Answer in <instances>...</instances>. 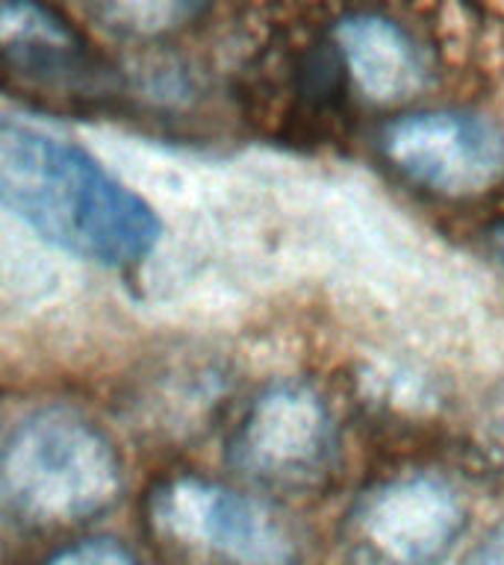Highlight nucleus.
Segmentation results:
<instances>
[{
    "instance_id": "9",
    "label": "nucleus",
    "mask_w": 504,
    "mask_h": 565,
    "mask_svg": "<svg viewBox=\"0 0 504 565\" xmlns=\"http://www.w3.org/2000/svg\"><path fill=\"white\" fill-rule=\"evenodd\" d=\"M198 3H175V0H133V3H104L92 9L97 21H104L106 30H115L133 39H150L183 30L201 15Z\"/></svg>"
},
{
    "instance_id": "6",
    "label": "nucleus",
    "mask_w": 504,
    "mask_h": 565,
    "mask_svg": "<svg viewBox=\"0 0 504 565\" xmlns=\"http://www.w3.org/2000/svg\"><path fill=\"white\" fill-rule=\"evenodd\" d=\"M384 150L413 183L442 194H477L504 174V132L472 113L405 115L384 132Z\"/></svg>"
},
{
    "instance_id": "3",
    "label": "nucleus",
    "mask_w": 504,
    "mask_h": 565,
    "mask_svg": "<svg viewBox=\"0 0 504 565\" xmlns=\"http://www.w3.org/2000/svg\"><path fill=\"white\" fill-rule=\"evenodd\" d=\"M150 527L171 545L228 565H295V545L272 510L203 477H171L150 492Z\"/></svg>"
},
{
    "instance_id": "8",
    "label": "nucleus",
    "mask_w": 504,
    "mask_h": 565,
    "mask_svg": "<svg viewBox=\"0 0 504 565\" xmlns=\"http://www.w3.org/2000/svg\"><path fill=\"white\" fill-rule=\"evenodd\" d=\"M334 39L345 71L371 100H401L422 86V53L396 21L384 15H348L336 24Z\"/></svg>"
},
{
    "instance_id": "2",
    "label": "nucleus",
    "mask_w": 504,
    "mask_h": 565,
    "mask_svg": "<svg viewBox=\"0 0 504 565\" xmlns=\"http://www.w3.org/2000/svg\"><path fill=\"white\" fill-rule=\"evenodd\" d=\"M122 492V459L97 424L51 406L18 424L0 448V494L35 524H74Z\"/></svg>"
},
{
    "instance_id": "1",
    "label": "nucleus",
    "mask_w": 504,
    "mask_h": 565,
    "mask_svg": "<svg viewBox=\"0 0 504 565\" xmlns=\"http://www.w3.org/2000/svg\"><path fill=\"white\" fill-rule=\"evenodd\" d=\"M0 206L44 242L104 268H133L159 242L139 194L74 141L0 115Z\"/></svg>"
},
{
    "instance_id": "5",
    "label": "nucleus",
    "mask_w": 504,
    "mask_h": 565,
    "mask_svg": "<svg viewBox=\"0 0 504 565\" xmlns=\"http://www.w3.org/2000/svg\"><path fill=\"white\" fill-rule=\"evenodd\" d=\"M334 418L322 397L301 383L265 388L242 415L230 459L260 483H307L334 454Z\"/></svg>"
},
{
    "instance_id": "7",
    "label": "nucleus",
    "mask_w": 504,
    "mask_h": 565,
    "mask_svg": "<svg viewBox=\"0 0 504 565\" xmlns=\"http://www.w3.org/2000/svg\"><path fill=\"white\" fill-rule=\"evenodd\" d=\"M463 533V503L445 480L407 475L378 486L354 512V542L378 565H437Z\"/></svg>"
},
{
    "instance_id": "4",
    "label": "nucleus",
    "mask_w": 504,
    "mask_h": 565,
    "mask_svg": "<svg viewBox=\"0 0 504 565\" xmlns=\"http://www.w3.org/2000/svg\"><path fill=\"white\" fill-rule=\"evenodd\" d=\"M0 77L44 104L104 106L118 71L69 18L39 3H0Z\"/></svg>"
},
{
    "instance_id": "11",
    "label": "nucleus",
    "mask_w": 504,
    "mask_h": 565,
    "mask_svg": "<svg viewBox=\"0 0 504 565\" xmlns=\"http://www.w3.org/2000/svg\"><path fill=\"white\" fill-rule=\"evenodd\" d=\"M463 565H504V524L495 527L481 545L469 554Z\"/></svg>"
},
{
    "instance_id": "12",
    "label": "nucleus",
    "mask_w": 504,
    "mask_h": 565,
    "mask_svg": "<svg viewBox=\"0 0 504 565\" xmlns=\"http://www.w3.org/2000/svg\"><path fill=\"white\" fill-rule=\"evenodd\" d=\"M495 245H498V254L504 256V230H502V233H498V236H495Z\"/></svg>"
},
{
    "instance_id": "10",
    "label": "nucleus",
    "mask_w": 504,
    "mask_h": 565,
    "mask_svg": "<svg viewBox=\"0 0 504 565\" xmlns=\"http://www.w3.org/2000/svg\"><path fill=\"white\" fill-rule=\"evenodd\" d=\"M44 565H136L133 554L113 539H88L51 556Z\"/></svg>"
}]
</instances>
